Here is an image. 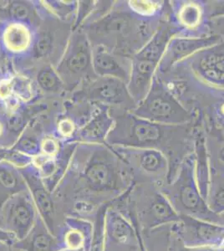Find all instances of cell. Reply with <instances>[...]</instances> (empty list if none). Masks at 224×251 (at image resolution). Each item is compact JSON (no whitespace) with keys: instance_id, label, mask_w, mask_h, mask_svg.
I'll return each mask as SVG.
<instances>
[{"instance_id":"obj_1","label":"cell","mask_w":224,"mask_h":251,"mask_svg":"<svg viewBox=\"0 0 224 251\" xmlns=\"http://www.w3.org/2000/svg\"><path fill=\"white\" fill-rule=\"evenodd\" d=\"M160 190L170 202L176 214L224 226V213L211 210L201 197L195 174V157L192 152L185 157L174 179Z\"/></svg>"},{"instance_id":"obj_3","label":"cell","mask_w":224,"mask_h":251,"mask_svg":"<svg viewBox=\"0 0 224 251\" xmlns=\"http://www.w3.org/2000/svg\"><path fill=\"white\" fill-rule=\"evenodd\" d=\"M122 152L135 183H152L159 188L168 184L170 167L162 151L127 147Z\"/></svg>"},{"instance_id":"obj_22","label":"cell","mask_w":224,"mask_h":251,"mask_svg":"<svg viewBox=\"0 0 224 251\" xmlns=\"http://www.w3.org/2000/svg\"><path fill=\"white\" fill-rule=\"evenodd\" d=\"M38 80L40 86L46 90L53 88L56 84V78L50 71H42L39 75Z\"/></svg>"},{"instance_id":"obj_11","label":"cell","mask_w":224,"mask_h":251,"mask_svg":"<svg viewBox=\"0 0 224 251\" xmlns=\"http://www.w3.org/2000/svg\"><path fill=\"white\" fill-rule=\"evenodd\" d=\"M93 232V223L67 216L57 238L65 249L90 251Z\"/></svg>"},{"instance_id":"obj_24","label":"cell","mask_w":224,"mask_h":251,"mask_svg":"<svg viewBox=\"0 0 224 251\" xmlns=\"http://www.w3.org/2000/svg\"><path fill=\"white\" fill-rule=\"evenodd\" d=\"M50 44L51 42H50V37L45 36V37L41 38L36 45V51H37L38 54L45 55L47 54L50 49Z\"/></svg>"},{"instance_id":"obj_13","label":"cell","mask_w":224,"mask_h":251,"mask_svg":"<svg viewBox=\"0 0 224 251\" xmlns=\"http://www.w3.org/2000/svg\"><path fill=\"white\" fill-rule=\"evenodd\" d=\"M131 72L128 81V92L136 106L145 99L150 91L158 65L148 60L131 57Z\"/></svg>"},{"instance_id":"obj_23","label":"cell","mask_w":224,"mask_h":251,"mask_svg":"<svg viewBox=\"0 0 224 251\" xmlns=\"http://www.w3.org/2000/svg\"><path fill=\"white\" fill-rule=\"evenodd\" d=\"M10 14L14 19L23 20V19L28 16V10L25 6H24L23 4L14 3L12 5L11 9H10Z\"/></svg>"},{"instance_id":"obj_7","label":"cell","mask_w":224,"mask_h":251,"mask_svg":"<svg viewBox=\"0 0 224 251\" xmlns=\"http://www.w3.org/2000/svg\"><path fill=\"white\" fill-rule=\"evenodd\" d=\"M182 61L187 63L192 73L206 86L224 92V38Z\"/></svg>"},{"instance_id":"obj_17","label":"cell","mask_w":224,"mask_h":251,"mask_svg":"<svg viewBox=\"0 0 224 251\" xmlns=\"http://www.w3.org/2000/svg\"><path fill=\"white\" fill-rule=\"evenodd\" d=\"M0 185L2 186L5 190L9 192V195L12 196L17 194L15 189L20 187L19 179L14 172L7 168L0 169Z\"/></svg>"},{"instance_id":"obj_9","label":"cell","mask_w":224,"mask_h":251,"mask_svg":"<svg viewBox=\"0 0 224 251\" xmlns=\"http://www.w3.org/2000/svg\"><path fill=\"white\" fill-rule=\"evenodd\" d=\"M171 18L186 36L208 35L203 1H173L171 2Z\"/></svg>"},{"instance_id":"obj_12","label":"cell","mask_w":224,"mask_h":251,"mask_svg":"<svg viewBox=\"0 0 224 251\" xmlns=\"http://www.w3.org/2000/svg\"><path fill=\"white\" fill-rule=\"evenodd\" d=\"M198 117L193 129V153L195 157V174L201 197L207 202L211 183V167L207 153L204 132L201 129V119Z\"/></svg>"},{"instance_id":"obj_25","label":"cell","mask_w":224,"mask_h":251,"mask_svg":"<svg viewBox=\"0 0 224 251\" xmlns=\"http://www.w3.org/2000/svg\"><path fill=\"white\" fill-rule=\"evenodd\" d=\"M42 150L47 156H53L58 151V146L54 140L46 139L43 143Z\"/></svg>"},{"instance_id":"obj_14","label":"cell","mask_w":224,"mask_h":251,"mask_svg":"<svg viewBox=\"0 0 224 251\" xmlns=\"http://www.w3.org/2000/svg\"><path fill=\"white\" fill-rule=\"evenodd\" d=\"M13 245L24 251H60L65 249L60 240L50 232L40 215L27 236L14 241Z\"/></svg>"},{"instance_id":"obj_27","label":"cell","mask_w":224,"mask_h":251,"mask_svg":"<svg viewBox=\"0 0 224 251\" xmlns=\"http://www.w3.org/2000/svg\"><path fill=\"white\" fill-rule=\"evenodd\" d=\"M12 83L9 80H3L0 82V97L8 98L11 93Z\"/></svg>"},{"instance_id":"obj_34","label":"cell","mask_w":224,"mask_h":251,"mask_svg":"<svg viewBox=\"0 0 224 251\" xmlns=\"http://www.w3.org/2000/svg\"><path fill=\"white\" fill-rule=\"evenodd\" d=\"M0 133H1V126H0Z\"/></svg>"},{"instance_id":"obj_16","label":"cell","mask_w":224,"mask_h":251,"mask_svg":"<svg viewBox=\"0 0 224 251\" xmlns=\"http://www.w3.org/2000/svg\"><path fill=\"white\" fill-rule=\"evenodd\" d=\"M3 41L11 51L25 50L30 42V34L25 26L20 24H11L3 33Z\"/></svg>"},{"instance_id":"obj_18","label":"cell","mask_w":224,"mask_h":251,"mask_svg":"<svg viewBox=\"0 0 224 251\" xmlns=\"http://www.w3.org/2000/svg\"><path fill=\"white\" fill-rule=\"evenodd\" d=\"M203 3L207 20L224 16V0L203 1Z\"/></svg>"},{"instance_id":"obj_31","label":"cell","mask_w":224,"mask_h":251,"mask_svg":"<svg viewBox=\"0 0 224 251\" xmlns=\"http://www.w3.org/2000/svg\"><path fill=\"white\" fill-rule=\"evenodd\" d=\"M19 100L16 97H9L7 98V106L9 108L14 109L18 106Z\"/></svg>"},{"instance_id":"obj_19","label":"cell","mask_w":224,"mask_h":251,"mask_svg":"<svg viewBox=\"0 0 224 251\" xmlns=\"http://www.w3.org/2000/svg\"><path fill=\"white\" fill-rule=\"evenodd\" d=\"M89 63L88 54L85 52H77L69 60L68 66L71 71L79 72L85 68Z\"/></svg>"},{"instance_id":"obj_6","label":"cell","mask_w":224,"mask_h":251,"mask_svg":"<svg viewBox=\"0 0 224 251\" xmlns=\"http://www.w3.org/2000/svg\"><path fill=\"white\" fill-rule=\"evenodd\" d=\"M173 226L176 235L184 248H219L224 240V226L207 222L189 216H180Z\"/></svg>"},{"instance_id":"obj_10","label":"cell","mask_w":224,"mask_h":251,"mask_svg":"<svg viewBox=\"0 0 224 251\" xmlns=\"http://www.w3.org/2000/svg\"><path fill=\"white\" fill-rule=\"evenodd\" d=\"M171 14L172 9L161 20L158 28L154 33L152 37L132 57L148 60L159 65L170 40L174 36L181 34L180 29L173 23Z\"/></svg>"},{"instance_id":"obj_21","label":"cell","mask_w":224,"mask_h":251,"mask_svg":"<svg viewBox=\"0 0 224 251\" xmlns=\"http://www.w3.org/2000/svg\"><path fill=\"white\" fill-rule=\"evenodd\" d=\"M207 30L210 34H216L224 38V16L207 20Z\"/></svg>"},{"instance_id":"obj_30","label":"cell","mask_w":224,"mask_h":251,"mask_svg":"<svg viewBox=\"0 0 224 251\" xmlns=\"http://www.w3.org/2000/svg\"><path fill=\"white\" fill-rule=\"evenodd\" d=\"M0 241L14 243V241H16V239L13 234H9L8 232L3 230L2 228H0Z\"/></svg>"},{"instance_id":"obj_29","label":"cell","mask_w":224,"mask_h":251,"mask_svg":"<svg viewBox=\"0 0 224 251\" xmlns=\"http://www.w3.org/2000/svg\"><path fill=\"white\" fill-rule=\"evenodd\" d=\"M0 251H24L14 247L13 242L0 241Z\"/></svg>"},{"instance_id":"obj_2","label":"cell","mask_w":224,"mask_h":251,"mask_svg":"<svg viewBox=\"0 0 224 251\" xmlns=\"http://www.w3.org/2000/svg\"><path fill=\"white\" fill-rule=\"evenodd\" d=\"M131 112L136 117L164 125H185L199 117L196 111L183 106L156 72L145 99Z\"/></svg>"},{"instance_id":"obj_20","label":"cell","mask_w":224,"mask_h":251,"mask_svg":"<svg viewBox=\"0 0 224 251\" xmlns=\"http://www.w3.org/2000/svg\"><path fill=\"white\" fill-rule=\"evenodd\" d=\"M12 89H14V92L17 93L21 98L25 100L29 99L31 96V88L30 85L27 80L23 78H18L14 80V84H12Z\"/></svg>"},{"instance_id":"obj_15","label":"cell","mask_w":224,"mask_h":251,"mask_svg":"<svg viewBox=\"0 0 224 251\" xmlns=\"http://www.w3.org/2000/svg\"><path fill=\"white\" fill-rule=\"evenodd\" d=\"M94 63L100 74L110 75L125 83L129 81L132 64L131 59L119 60L117 56L102 50L97 52Z\"/></svg>"},{"instance_id":"obj_8","label":"cell","mask_w":224,"mask_h":251,"mask_svg":"<svg viewBox=\"0 0 224 251\" xmlns=\"http://www.w3.org/2000/svg\"><path fill=\"white\" fill-rule=\"evenodd\" d=\"M224 38L216 34H208L202 36H186L177 34L170 40L164 54L158 65L156 73L164 75L177 63L186 60L201 50L214 46L220 42Z\"/></svg>"},{"instance_id":"obj_4","label":"cell","mask_w":224,"mask_h":251,"mask_svg":"<svg viewBox=\"0 0 224 251\" xmlns=\"http://www.w3.org/2000/svg\"><path fill=\"white\" fill-rule=\"evenodd\" d=\"M39 212L27 190L12 195L0 207V228L23 240L34 227Z\"/></svg>"},{"instance_id":"obj_33","label":"cell","mask_w":224,"mask_h":251,"mask_svg":"<svg viewBox=\"0 0 224 251\" xmlns=\"http://www.w3.org/2000/svg\"><path fill=\"white\" fill-rule=\"evenodd\" d=\"M220 114L222 115V117H224V102L220 106Z\"/></svg>"},{"instance_id":"obj_32","label":"cell","mask_w":224,"mask_h":251,"mask_svg":"<svg viewBox=\"0 0 224 251\" xmlns=\"http://www.w3.org/2000/svg\"><path fill=\"white\" fill-rule=\"evenodd\" d=\"M20 118L18 117H11V119L9 122V125L11 126V128L16 129L19 127V126L20 125Z\"/></svg>"},{"instance_id":"obj_5","label":"cell","mask_w":224,"mask_h":251,"mask_svg":"<svg viewBox=\"0 0 224 251\" xmlns=\"http://www.w3.org/2000/svg\"><path fill=\"white\" fill-rule=\"evenodd\" d=\"M104 251H146L131 220L113 201L105 211Z\"/></svg>"},{"instance_id":"obj_28","label":"cell","mask_w":224,"mask_h":251,"mask_svg":"<svg viewBox=\"0 0 224 251\" xmlns=\"http://www.w3.org/2000/svg\"><path fill=\"white\" fill-rule=\"evenodd\" d=\"M21 147L24 150H26L27 151H35L36 149H37V144L34 142V141L31 140V139H24L21 142Z\"/></svg>"},{"instance_id":"obj_26","label":"cell","mask_w":224,"mask_h":251,"mask_svg":"<svg viewBox=\"0 0 224 251\" xmlns=\"http://www.w3.org/2000/svg\"><path fill=\"white\" fill-rule=\"evenodd\" d=\"M59 131L63 136L69 137L74 131V125L70 120L61 121L59 124Z\"/></svg>"}]
</instances>
